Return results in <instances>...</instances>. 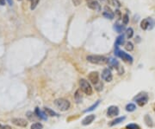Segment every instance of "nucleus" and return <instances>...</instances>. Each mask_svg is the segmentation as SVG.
<instances>
[{"label": "nucleus", "instance_id": "6ab92c4d", "mask_svg": "<svg viewBox=\"0 0 155 129\" xmlns=\"http://www.w3.org/2000/svg\"><path fill=\"white\" fill-rule=\"evenodd\" d=\"M136 109V106L133 103H129L126 106V111L128 112H134Z\"/></svg>", "mask_w": 155, "mask_h": 129}, {"label": "nucleus", "instance_id": "6e6552de", "mask_svg": "<svg viewBox=\"0 0 155 129\" xmlns=\"http://www.w3.org/2000/svg\"><path fill=\"white\" fill-rule=\"evenodd\" d=\"M86 2H87V6L90 9L94 10L96 11H101V5H99L98 2L96 1V0H86Z\"/></svg>", "mask_w": 155, "mask_h": 129}, {"label": "nucleus", "instance_id": "423d86ee", "mask_svg": "<svg viewBox=\"0 0 155 129\" xmlns=\"http://www.w3.org/2000/svg\"><path fill=\"white\" fill-rule=\"evenodd\" d=\"M134 100L136 101V103L140 106V107H143L145 106L147 102H148V95L145 92H141L139 95H137Z\"/></svg>", "mask_w": 155, "mask_h": 129}, {"label": "nucleus", "instance_id": "b1692460", "mask_svg": "<svg viewBox=\"0 0 155 129\" xmlns=\"http://www.w3.org/2000/svg\"><path fill=\"white\" fill-rule=\"evenodd\" d=\"M100 103V101H98L97 102H96V104H94V105H92V107H90L88 109H86V110H85V112H90V111H92V110H94L98 106V104Z\"/></svg>", "mask_w": 155, "mask_h": 129}, {"label": "nucleus", "instance_id": "393cba45", "mask_svg": "<svg viewBox=\"0 0 155 129\" xmlns=\"http://www.w3.org/2000/svg\"><path fill=\"white\" fill-rule=\"evenodd\" d=\"M127 129H140V126L136 124H129L126 126Z\"/></svg>", "mask_w": 155, "mask_h": 129}, {"label": "nucleus", "instance_id": "ddd939ff", "mask_svg": "<svg viewBox=\"0 0 155 129\" xmlns=\"http://www.w3.org/2000/svg\"><path fill=\"white\" fill-rule=\"evenodd\" d=\"M103 15H104V18H108V19H113V18H114V13H113L112 11H111L110 8H108L107 6L104 8V11Z\"/></svg>", "mask_w": 155, "mask_h": 129}, {"label": "nucleus", "instance_id": "5701e85b", "mask_svg": "<svg viewBox=\"0 0 155 129\" xmlns=\"http://www.w3.org/2000/svg\"><path fill=\"white\" fill-rule=\"evenodd\" d=\"M43 128V126L41 124V123H34L31 125V129H42Z\"/></svg>", "mask_w": 155, "mask_h": 129}, {"label": "nucleus", "instance_id": "4be33fe9", "mask_svg": "<svg viewBox=\"0 0 155 129\" xmlns=\"http://www.w3.org/2000/svg\"><path fill=\"white\" fill-rule=\"evenodd\" d=\"M125 49L128 50V51H132L133 49H134V45H133V43H131V42H127L126 43H125Z\"/></svg>", "mask_w": 155, "mask_h": 129}, {"label": "nucleus", "instance_id": "1a4fd4ad", "mask_svg": "<svg viewBox=\"0 0 155 129\" xmlns=\"http://www.w3.org/2000/svg\"><path fill=\"white\" fill-rule=\"evenodd\" d=\"M102 79L107 82H110L113 79V76L111 74L110 70L109 69H104L102 72Z\"/></svg>", "mask_w": 155, "mask_h": 129}, {"label": "nucleus", "instance_id": "39448f33", "mask_svg": "<svg viewBox=\"0 0 155 129\" xmlns=\"http://www.w3.org/2000/svg\"><path fill=\"white\" fill-rule=\"evenodd\" d=\"M54 104L60 111H66V110L69 109V107L71 106L69 101H67L65 99H63V98H59V99L55 100Z\"/></svg>", "mask_w": 155, "mask_h": 129}, {"label": "nucleus", "instance_id": "dca6fc26", "mask_svg": "<svg viewBox=\"0 0 155 129\" xmlns=\"http://www.w3.org/2000/svg\"><path fill=\"white\" fill-rule=\"evenodd\" d=\"M44 111H45V113L47 114V115H48V116H59L58 115V113H56L53 110H52L51 108H49V107H45L44 108Z\"/></svg>", "mask_w": 155, "mask_h": 129}, {"label": "nucleus", "instance_id": "9b49d317", "mask_svg": "<svg viewBox=\"0 0 155 129\" xmlns=\"http://www.w3.org/2000/svg\"><path fill=\"white\" fill-rule=\"evenodd\" d=\"M12 123L17 126H21V127H24L27 126V121L23 119H21V118H15V119H12Z\"/></svg>", "mask_w": 155, "mask_h": 129}, {"label": "nucleus", "instance_id": "a211bd4d", "mask_svg": "<svg viewBox=\"0 0 155 129\" xmlns=\"http://www.w3.org/2000/svg\"><path fill=\"white\" fill-rule=\"evenodd\" d=\"M125 40H124V35H121L119 36L117 38H116V45H122L124 43Z\"/></svg>", "mask_w": 155, "mask_h": 129}, {"label": "nucleus", "instance_id": "f8f14e48", "mask_svg": "<svg viewBox=\"0 0 155 129\" xmlns=\"http://www.w3.org/2000/svg\"><path fill=\"white\" fill-rule=\"evenodd\" d=\"M95 115L94 114H90L88 116H86L83 120H82V124L84 126H87V125H90L92 122H93V120H95Z\"/></svg>", "mask_w": 155, "mask_h": 129}, {"label": "nucleus", "instance_id": "f257e3e1", "mask_svg": "<svg viewBox=\"0 0 155 129\" xmlns=\"http://www.w3.org/2000/svg\"><path fill=\"white\" fill-rule=\"evenodd\" d=\"M88 78H89L90 82L95 86V88H96V89L98 91H100V90L103 89V86L104 85L99 81V75H98V72H92V73H90L89 76H88Z\"/></svg>", "mask_w": 155, "mask_h": 129}, {"label": "nucleus", "instance_id": "c756f323", "mask_svg": "<svg viewBox=\"0 0 155 129\" xmlns=\"http://www.w3.org/2000/svg\"><path fill=\"white\" fill-rule=\"evenodd\" d=\"M81 2H82V0H72L73 5H76V6L80 5L81 4Z\"/></svg>", "mask_w": 155, "mask_h": 129}, {"label": "nucleus", "instance_id": "a878e982", "mask_svg": "<svg viewBox=\"0 0 155 129\" xmlns=\"http://www.w3.org/2000/svg\"><path fill=\"white\" fill-rule=\"evenodd\" d=\"M75 99L77 101V102H80V101L82 100V97L80 95V90H78L76 92V95H75Z\"/></svg>", "mask_w": 155, "mask_h": 129}, {"label": "nucleus", "instance_id": "9d476101", "mask_svg": "<svg viewBox=\"0 0 155 129\" xmlns=\"http://www.w3.org/2000/svg\"><path fill=\"white\" fill-rule=\"evenodd\" d=\"M119 114V108L116 106H110L107 110V116L108 117H115Z\"/></svg>", "mask_w": 155, "mask_h": 129}, {"label": "nucleus", "instance_id": "f704fd0d", "mask_svg": "<svg viewBox=\"0 0 155 129\" xmlns=\"http://www.w3.org/2000/svg\"><path fill=\"white\" fill-rule=\"evenodd\" d=\"M101 1H107V0H101Z\"/></svg>", "mask_w": 155, "mask_h": 129}, {"label": "nucleus", "instance_id": "473e14b6", "mask_svg": "<svg viewBox=\"0 0 155 129\" xmlns=\"http://www.w3.org/2000/svg\"><path fill=\"white\" fill-rule=\"evenodd\" d=\"M6 1L8 2V4H9L10 5H12V4H13V2H12V0H6Z\"/></svg>", "mask_w": 155, "mask_h": 129}, {"label": "nucleus", "instance_id": "4468645a", "mask_svg": "<svg viewBox=\"0 0 155 129\" xmlns=\"http://www.w3.org/2000/svg\"><path fill=\"white\" fill-rule=\"evenodd\" d=\"M35 114L39 119L47 120V114L45 113H43L42 111H41L38 107H36V109H35Z\"/></svg>", "mask_w": 155, "mask_h": 129}, {"label": "nucleus", "instance_id": "7ed1b4c3", "mask_svg": "<svg viewBox=\"0 0 155 129\" xmlns=\"http://www.w3.org/2000/svg\"><path fill=\"white\" fill-rule=\"evenodd\" d=\"M118 47H119L118 45H116V47H115V55H117L118 57L122 58L124 61H127L128 63H132L133 62V57L130 55H128V53H125L124 51L120 50Z\"/></svg>", "mask_w": 155, "mask_h": 129}, {"label": "nucleus", "instance_id": "cd10ccee", "mask_svg": "<svg viewBox=\"0 0 155 129\" xmlns=\"http://www.w3.org/2000/svg\"><path fill=\"white\" fill-rule=\"evenodd\" d=\"M38 2H39V0H32V4H31V7H30V9H31V10L35 9V7H36V5H37Z\"/></svg>", "mask_w": 155, "mask_h": 129}, {"label": "nucleus", "instance_id": "f03ea898", "mask_svg": "<svg viewBox=\"0 0 155 129\" xmlns=\"http://www.w3.org/2000/svg\"><path fill=\"white\" fill-rule=\"evenodd\" d=\"M87 61L93 63V64H98V65H104L107 64L109 61V59L106 58L105 56L103 55H88L87 56Z\"/></svg>", "mask_w": 155, "mask_h": 129}, {"label": "nucleus", "instance_id": "7c9ffc66", "mask_svg": "<svg viewBox=\"0 0 155 129\" xmlns=\"http://www.w3.org/2000/svg\"><path fill=\"white\" fill-rule=\"evenodd\" d=\"M0 129H11L10 126H1L0 125Z\"/></svg>", "mask_w": 155, "mask_h": 129}, {"label": "nucleus", "instance_id": "bb28decb", "mask_svg": "<svg viewBox=\"0 0 155 129\" xmlns=\"http://www.w3.org/2000/svg\"><path fill=\"white\" fill-rule=\"evenodd\" d=\"M128 21H129L128 16L127 14H125V15L123 16V18H122V23H123V24H124V25L128 24Z\"/></svg>", "mask_w": 155, "mask_h": 129}, {"label": "nucleus", "instance_id": "72a5a7b5", "mask_svg": "<svg viewBox=\"0 0 155 129\" xmlns=\"http://www.w3.org/2000/svg\"><path fill=\"white\" fill-rule=\"evenodd\" d=\"M153 111L155 112V103L153 104Z\"/></svg>", "mask_w": 155, "mask_h": 129}, {"label": "nucleus", "instance_id": "2eb2a0df", "mask_svg": "<svg viewBox=\"0 0 155 129\" xmlns=\"http://www.w3.org/2000/svg\"><path fill=\"white\" fill-rule=\"evenodd\" d=\"M114 29L116 30V32H118V33H122V32H123V31H124V30H125V25H124V24H116L114 25Z\"/></svg>", "mask_w": 155, "mask_h": 129}, {"label": "nucleus", "instance_id": "aec40b11", "mask_svg": "<svg viewBox=\"0 0 155 129\" xmlns=\"http://www.w3.org/2000/svg\"><path fill=\"white\" fill-rule=\"evenodd\" d=\"M133 36H134V30L132 28L127 29V30H126V36L129 39V38H132Z\"/></svg>", "mask_w": 155, "mask_h": 129}, {"label": "nucleus", "instance_id": "0eeeda50", "mask_svg": "<svg viewBox=\"0 0 155 129\" xmlns=\"http://www.w3.org/2000/svg\"><path fill=\"white\" fill-rule=\"evenodd\" d=\"M154 25V21L152 18H146L143 19L140 23V28L144 30H151Z\"/></svg>", "mask_w": 155, "mask_h": 129}, {"label": "nucleus", "instance_id": "2f4dec72", "mask_svg": "<svg viewBox=\"0 0 155 129\" xmlns=\"http://www.w3.org/2000/svg\"><path fill=\"white\" fill-rule=\"evenodd\" d=\"M5 0H0V5H5Z\"/></svg>", "mask_w": 155, "mask_h": 129}, {"label": "nucleus", "instance_id": "c85d7f7f", "mask_svg": "<svg viewBox=\"0 0 155 129\" xmlns=\"http://www.w3.org/2000/svg\"><path fill=\"white\" fill-rule=\"evenodd\" d=\"M111 3H112V5H115V6H116V7H121V3L118 1V0H111Z\"/></svg>", "mask_w": 155, "mask_h": 129}, {"label": "nucleus", "instance_id": "412c9836", "mask_svg": "<svg viewBox=\"0 0 155 129\" xmlns=\"http://www.w3.org/2000/svg\"><path fill=\"white\" fill-rule=\"evenodd\" d=\"M145 122H146V124L148 126H152V125H153L152 120V119H151V117L149 115H146L145 116Z\"/></svg>", "mask_w": 155, "mask_h": 129}, {"label": "nucleus", "instance_id": "20e7f679", "mask_svg": "<svg viewBox=\"0 0 155 129\" xmlns=\"http://www.w3.org/2000/svg\"><path fill=\"white\" fill-rule=\"evenodd\" d=\"M80 89L86 95H92V87L91 86L90 82L88 81H86V79L80 80Z\"/></svg>", "mask_w": 155, "mask_h": 129}, {"label": "nucleus", "instance_id": "f3484780", "mask_svg": "<svg viewBox=\"0 0 155 129\" xmlns=\"http://www.w3.org/2000/svg\"><path fill=\"white\" fill-rule=\"evenodd\" d=\"M125 119H126V117H125V116H123V117H119V118H117V119H116V120H112V121L110 123V126H112L117 125V124H119V123L122 122Z\"/></svg>", "mask_w": 155, "mask_h": 129}]
</instances>
